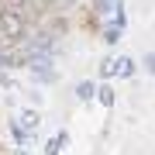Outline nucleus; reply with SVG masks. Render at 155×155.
Returning <instances> with one entry per match:
<instances>
[{
    "label": "nucleus",
    "mask_w": 155,
    "mask_h": 155,
    "mask_svg": "<svg viewBox=\"0 0 155 155\" xmlns=\"http://www.w3.org/2000/svg\"><path fill=\"white\" fill-rule=\"evenodd\" d=\"M134 69H138L134 59H117V62H114V76H121V79H131Z\"/></svg>",
    "instance_id": "2"
},
{
    "label": "nucleus",
    "mask_w": 155,
    "mask_h": 155,
    "mask_svg": "<svg viewBox=\"0 0 155 155\" xmlns=\"http://www.w3.org/2000/svg\"><path fill=\"white\" fill-rule=\"evenodd\" d=\"M76 93H79V100H90V97L97 93V86H93V83H79V90H76Z\"/></svg>",
    "instance_id": "6"
},
{
    "label": "nucleus",
    "mask_w": 155,
    "mask_h": 155,
    "mask_svg": "<svg viewBox=\"0 0 155 155\" xmlns=\"http://www.w3.org/2000/svg\"><path fill=\"white\" fill-rule=\"evenodd\" d=\"M21 121H24V127H28V134H31L35 127H38V114H35V110H24V114H21Z\"/></svg>",
    "instance_id": "3"
},
{
    "label": "nucleus",
    "mask_w": 155,
    "mask_h": 155,
    "mask_svg": "<svg viewBox=\"0 0 155 155\" xmlns=\"http://www.w3.org/2000/svg\"><path fill=\"white\" fill-rule=\"evenodd\" d=\"M21 31H24V14L17 7H4L0 11V38L14 41V38H21Z\"/></svg>",
    "instance_id": "1"
},
{
    "label": "nucleus",
    "mask_w": 155,
    "mask_h": 155,
    "mask_svg": "<svg viewBox=\"0 0 155 155\" xmlns=\"http://www.w3.org/2000/svg\"><path fill=\"white\" fill-rule=\"evenodd\" d=\"M21 155H24V152H21Z\"/></svg>",
    "instance_id": "8"
},
{
    "label": "nucleus",
    "mask_w": 155,
    "mask_h": 155,
    "mask_svg": "<svg viewBox=\"0 0 155 155\" xmlns=\"http://www.w3.org/2000/svg\"><path fill=\"white\" fill-rule=\"evenodd\" d=\"M145 69L155 72V52H148V55H145Z\"/></svg>",
    "instance_id": "7"
},
{
    "label": "nucleus",
    "mask_w": 155,
    "mask_h": 155,
    "mask_svg": "<svg viewBox=\"0 0 155 155\" xmlns=\"http://www.w3.org/2000/svg\"><path fill=\"white\" fill-rule=\"evenodd\" d=\"M97 97H100V104H104V107H110V104H114V90H110V86H100V90H97Z\"/></svg>",
    "instance_id": "4"
},
{
    "label": "nucleus",
    "mask_w": 155,
    "mask_h": 155,
    "mask_svg": "<svg viewBox=\"0 0 155 155\" xmlns=\"http://www.w3.org/2000/svg\"><path fill=\"white\" fill-rule=\"evenodd\" d=\"M62 141H66V134H55V138L45 145V155H59V145H62Z\"/></svg>",
    "instance_id": "5"
}]
</instances>
